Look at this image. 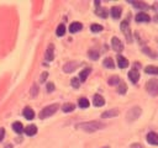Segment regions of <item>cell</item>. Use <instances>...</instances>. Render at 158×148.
Instances as JSON below:
<instances>
[{"label": "cell", "mask_w": 158, "mask_h": 148, "mask_svg": "<svg viewBox=\"0 0 158 148\" xmlns=\"http://www.w3.org/2000/svg\"><path fill=\"white\" fill-rule=\"evenodd\" d=\"M104 127V124L98 122V121H90V122H83L77 125V128H81L87 132H95L98 130H101Z\"/></svg>", "instance_id": "obj_1"}, {"label": "cell", "mask_w": 158, "mask_h": 148, "mask_svg": "<svg viewBox=\"0 0 158 148\" xmlns=\"http://www.w3.org/2000/svg\"><path fill=\"white\" fill-rule=\"evenodd\" d=\"M58 104H53V105H49V106H47V107H45V109L40 112V118H47V117H49V116H52L53 115L57 110H58Z\"/></svg>", "instance_id": "obj_2"}, {"label": "cell", "mask_w": 158, "mask_h": 148, "mask_svg": "<svg viewBox=\"0 0 158 148\" xmlns=\"http://www.w3.org/2000/svg\"><path fill=\"white\" fill-rule=\"evenodd\" d=\"M146 89L147 93L152 96H157L158 95V79H151L146 84Z\"/></svg>", "instance_id": "obj_3"}, {"label": "cell", "mask_w": 158, "mask_h": 148, "mask_svg": "<svg viewBox=\"0 0 158 148\" xmlns=\"http://www.w3.org/2000/svg\"><path fill=\"white\" fill-rule=\"evenodd\" d=\"M141 115V109L138 106H136V107H132L128 112H127V121L128 122H131V121H135V120H137L138 118V116Z\"/></svg>", "instance_id": "obj_4"}, {"label": "cell", "mask_w": 158, "mask_h": 148, "mask_svg": "<svg viewBox=\"0 0 158 148\" xmlns=\"http://www.w3.org/2000/svg\"><path fill=\"white\" fill-rule=\"evenodd\" d=\"M121 30H122V32L125 33V36H126V38H127V42H131V41H132L131 30H130V27H128V22H127V21H124V22L121 24Z\"/></svg>", "instance_id": "obj_5"}, {"label": "cell", "mask_w": 158, "mask_h": 148, "mask_svg": "<svg viewBox=\"0 0 158 148\" xmlns=\"http://www.w3.org/2000/svg\"><path fill=\"white\" fill-rule=\"evenodd\" d=\"M111 46H112V48H114L116 52H121V51L124 49L122 42H121L117 37H112V39H111Z\"/></svg>", "instance_id": "obj_6"}, {"label": "cell", "mask_w": 158, "mask_h": 148, "mask_svg": "<svg viewBox=\"0 0 158 148\" xmlns=\"http://www.w3.org/2000/svg\"><path fill=\"white\" fill-rule=\"evenodd\" d=\"M147 142H148L150 144L157 146V144H158V134L154 133V132H150V133L147 134Z\"/></svg>", "instance_id": "obj_7"}, {"label": "cell", "mask_w": 158, "mask_h": 148, "mask_svg": "<svg viewBox=\"0 0 158 148\" xmlns=\"http://www.w3.org/2000/svg\"><path fill=\"white\" fill-rule=\"evenodd\" d=\"M46 61H48V62H51V61H53V58H55V49H53V45H49L48 46V48H47V51H46Z\"/></svg>", "instance_id": "obj_8"}, {"label": "cell", "mask_w": 158, "mask_h": 148, "mask_svg": "<svg viewBox=\"0 0 158 148\" xmlns=\"http://www.w3.org/2000/svg\"><path fill=\"white\" fill-rule=\"evenodd\" d=\"M128 78H130V80H131L132 83H137L138 79H140V73H138V71L131 69V71L128 72Z\"/></svg>", "instance_id": "obj_9"}, {"label": "cell", "mask_w": 158, "mask_h": 148, "mask_svg": "<svg viewBox=\"0 0 158 148\" xmlns=\"http://www.w3.org/2000/svg\"><path fill=\"white\" fill-rule=\"evenodd\" d=\"M79 64L77 63V62H69V63H67L64 67H63V71L65 72V73H71V72H73L77 67H78Z\"/></svg>", "instance_id": "obj_10"}, {"label": "cell", "mask_w": 158, "mask_h": 148, "mask_svg": "<svg viewBox=\"0 0 158 148\" xmlns=\"http://www.w3.org/2000/svg\"><path fill=\"white\" fill-rule=\"evenodd\" d=\"M83 29V25L81 24V22H73V24H71V26H69V32L71 33H75V32H78V31H81Z\"/></svg>", "instance_id": "obj_11"}, {"label": "cell", "mask_w": 158, "mask_h": 148, "mask_svg": "<svg viewBox=\"0 0 158 148\" xmlns=\"http://www.w3.org/2000/svg\"><path fill=\"white\" fill-rule=\"evenodd\" d=\"M150 20H151V17L147 14H144V12H138V14L136 15V21L137 22H148Z\"/></svg>", "instance_id": "obj_12"}, {"label": "cell", "mask_w": 158, "mask_h": 148, "mask_svg": "<svg viewBox=\"0 0 158 148\" xmlns=\"http://www.w3.org/2000/svg\"><path fill=\"white\" fill-rule=\"evenodd\" d=\"M93 104H94V106H96V107H100V106H103V105L105 104V100H104V98H103L101 95H99V94H96V95H94Z\"/></svg>", "instance_id": "obj_13"}, {"label": "cell", "mask_w": 158, "mask_h": 148, "mask_svg": "<svg viewBox=\"0 0 158 148\" xmlns=\"http://www.w3.org/2000/svg\"><path fill=\"white\" fill-rule=\"evenodd\" d=\"M118 115V111L112 109V110H108V111H105L104 114H101V117L103 118H109V117H115Z\"/></svg>", "instance_id": "obj_14"}, {"label": "cell", "mask_w": 158, "mask_h": 148, "mask_svg": "<svg viewBox=\"0 0 158 148\" xmlns=\"http://www.w3.org/2000/svg\"><path fill=\"white\" fill-rule=\"evenodd\" d=\"M24 116L26 120H32L35 117V112L33 110L31 109V107H26V109L24 110Z\"/></svg>", "instance_id": "obj_15"}, {"label": "cell", "mask_w": 158, "mask_h": 148, "mask_svg": "<svg viewBox=\"0 0 158 148\" xmlns=\"http://www.w3.org/2000/svg\"><path fill=\"white\" fill-rule=\"evenodd\" d=\"M117 64H118L120 68H126V67L128 65V61L122 56H117Z\"/></svg>", "instance_id": "obj_16"}, {"label": "cell", "mask_w": 158, "mask_h": 148, "mask_svg": "<svg viewBox=\"0 0 158 148\" xmlns=\"http://www.w3.org/2000/svg\"><path fill=\"white\" fill-rule=\"evenodd\" d=\"M25 132H26L27 136H33V134L37 133V127L35 125H30V126H27L25 128Z\"/></svg>", "instance_id": "obj_17"}, {"label": "cell", "mask_w": 158, "mask_h": 148, "mask_svg": "<svg viewBox=\"0 0 158 148\" xmlns=\"http://www.w3.org/2000/svg\"><path fill=\"white\" fill-rule=\"evenodd\" d=\"M90 72H91L90 68H85L84 71H82L81 74H79V80H81V82H85L87 78H88V75L90 74Z\"/></svg>", "instance_id": "obj_18"}, {"label": "cell", "mask_w": 158, "mask_h": 148, "mask_svg": "<svg viewBox=\"0 0 158 148\" xmlns=\"http://www.w3.org/2000/svg\"><path fill=\"white\" fill-rule=\"evenodd\" d=\"M12 128H14V131H15L16 133H22V132L25 131V128H24L22 124H21V122H19V121H16V122L12 124Z\"/></svg>", "instance_id": "obj_19"}, {"label": "cell", "mask_w": 158, "mask_h": 148, "mask_svg": "<svg viewBox=\"0 0 158 148\" xmlns=\"http://www.w3.org/2000/svg\"><path fill=\"white\" fill-rule=\"evenodd\" d=\"M144 72H146L147 74H154L157 75L158 74V67H154V65H147L146 69H144Z\"/></svg>", "instance_id": "obj_20"}, {"label": "cell", "mask_w": 158, "mask_h": 148, "mask_svg": "<svg viewBox=\"0 0 158 148\" xmlns=\"http://www.w3.org/2000/svg\"><path fill=\"white\" fill-rule=\"evenodd\" d=\"M111 16H112L114 19H120V16H121V9L117 8V6L112 8V9H111Z\"/></svg>", "instance_id": "obj_21"}, {"label": "cell", "mask_w": 158, "mask_h": 148, "mask_svg": "<svg viewBox=\"0 0 158 148\" xmlns=\"http://www.w3.org/2000/svg\"><path fill=\"white\" fill-rule=\"evenodd\" d=\"M74 109H75V105H74V104H71V102L64 104V105L62 106V110H63L64 112H72Z\"/></svg>", "instance_id": "obj_22"}, {"label": "cell", "mask_w": 158, "mask_h": 148, "mask_svg": "<svg viewBox=\"0 0 158 148\" xmlns=\"http://www.w3.org/2000/svg\"><path fill=\"white\" fill-rule=\"evenodd\" d=\"M78 104H79V106H81L82 109H87V107H89V100L85 99V98H81Z\"/></svg>", "instance_id": "obj_23"}, {"label": "cell", "mask_w": 158, "mask_h": 148, "mask_svg": "<svg viewBox=\"0 0 158 148\" xmlns=\"http://www.w3.org/2000/svg\"><path fill=\"white\" fill-rule=\"evenodd\" d=\"M56 33H57V36H59V37H62V36L65 33V26H64L63 24H61V25L58 26V27H57Z\"/></svg>", "instance_id": "obj_24"}, {"label": "cell", "mask_w": 158, "mask_h": 148, "mask_svg": "<svg viewBox=\"0 0 158 148\" xmlns=\"http://www.w3.org/2000/svg\"><path fill=\"white\" fill-rule=\"evenodd\" d=\"M104 65L106 67V68H110V69H112L114 67H115V63H114V61L111 59V58H106L104 61Z\"/></svg>", "instance_id": "obj_25"}, {"label": "cell", "mask_w": 158, "mask_h": 148, "mask_svg": "<svg viewBox=\"0 0 158 148\" xmlns=\"http://www.w3.org/2000/svg\"><path fill=\"white\" fill-rule=\"evenodd\" d=\"M117 91H118V94H126V91H127V87H126V84L124 83V82H120V85H118V89H117Z\"/></svg>", "instance_id": "obj_26"}, {"label": "cell", "mask_w": 158, "mask_h": 148, "mask_svg": "<svg viewBox=\"0 0 158 148\" xmlns=\"http://www.w3.org/2000/svg\"><path fill=\"white\" fill-rule=\"evenodd\" d=\"M132 5L137 9H144V10H147L150 6L147 4H144V3H137V2H132Z\"/></svg>", "instance_id": "obj_27"}, {"label": "cell", "mask_w": 158, "mask_h": 148, "mask_svg": "<svg viewBox=\"0 0 158 148\" xmlns=\"http://www.w3.org/2000/svg\"><path fill=\"white\" fill-rule=\"evenodd\" d=\"M90 30H91V32H100V31H103V26L98 25V24H93L90 26Z\"/></svg>", "instance_id": "obj_28"}, {"label": "cell", "mask_w": 158, "mask_h": 148, "mask_svg": "<svg viewBox=\"0 0 158 148\" xmlns=\"http://www.w3.org/2000/svg\"><path fill=\"white\" fill-rule=\"evenodd\" d=\"M109 84L110 85H115V84H120V78L118 77H111L110 79H109Z\"/></svg>", "instance_id": "obj_29"}, {"label": "cell", "mask_w": 158, "mask_h": 148, "mask_svg": "<svg viewBox=\"0 0 158 148\" xmlns=\"http://www.w3.org/2000/svg\"><path fill=\"white\" fill-rule=\"evenodd\" d=\"M71 84H72V87H73V88L78 89V88H79V85H81V80H79V78H72V82H71Z\"/></svg>", "instance_id": "obj_30"}, {"label": "cell", "mask_w": 158, "mask_h": 148, "mask_svg": "<svg viewBox=\"0 0 158 148\" xmlns=\"http://www.w3.org/2000/svg\"><path fill=\"white\" fill-rule=\"evenodd\" d=\"M96 14H98L99 16H101V17L105 19V17L108 16V11L105 10V9H98V10H96Z\"/></svg>", "instance_id": "obj_31"}, {"label": "cell", "mask_w": 158, "mask_h": 148, "mask_svg": "<svg viewBox=\"0 0 158 148\" xmlns=\"http://www.w3.org/2000/svg\"><path fill=\"white\" fill-rule=\"evenodd\" d=\"M89 57H90L91 59L96 61V59L99 58V53H98V52H95V51H89Z\"/></svg>", "instance_id": "obj_32"}, {"label": "cell", "mask_w": 158, "mask_h": 148, "mask_svg": "<svg viewBox=\"0 0 158 148\" xmlns=\"http://www.w3.org/2000/svg\"><path fill=\"white\" fill-rule=\"evenodd\" d=\"M37 93H38V88H37L36 85H33V87H32V90H31V95H32V96H36Z\"/></svg>", "instance_id": "obj_33"}, {"label": "cell", "mask_w": 158, "mask_h": 148, "mask_svg": "<svg viewBox=\"0 0 158 148\" xmlns=\"http://www.w3.org/2000/svg\"><path fill=\"white\" fill-rule=\"evenodd\" d=\"M53 90H55V85L52 84V83H48V84H47V91H48V93H52Z\"/></svg>", "instance_id": "obj_34"}, {"label": "cell", "mask_w": 158, "mask_h": 148, "mask_svg": "<svg viewBox=\"0 0 158 148\" xmlns=\"http://www.w3.org/2000/svg\"><path fill=\"white\" fill-rule=\"evenodd\" d=\"M4 136H5V130H4V128H0V142L3 141Z\"/></svg>", "instance_id": "obj_35"}, {"label": "cell", "mask_w": 158, "mask_h": 148, "mask_svg": "<svg viewBox=\"0 0 158 148\" xmlns=\"http://www.w3.org/2000/svg\"><path fill=\"white\" fill-rule=\"evenodd\" d=\"M130 148H143V146L140 144V143H134V144H131Z\"/></svg>", "instance_id": "obj_36"}, {"label": "cell", "mask_w": 158, "mask_h": 148, "mask_svg": "<svg viewBox=\"0 0 158 148\" xmlns=\"http://www.w3.org/2000/svg\"><path fill=\"white\" fill-rule=\"evenodd\" d=\"M47 75H48V74H47V73L45 72V73H43V74L41 75V79H40V82H41V83H43L45 80H46V78H47Z\"/></svg>", "instance_id": "obj_37"}, {"label": "cell", "mask_w": 158, "mask_h": 148, "mask_svg": "<svg viewBox=\"0 0 158 148\" xmlns=\"http://www.w3.org/2000/svg\"><path fill=\"white\" fill-rule=\"evenodd\" d=\"M103 148H109V147H103Z\"/></svg>", "instance_id": "obj_38"}]
</instances>
